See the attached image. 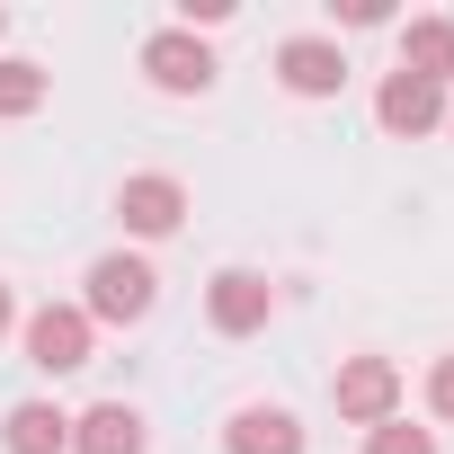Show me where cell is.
<instances>
[{
    "mask_svg": "<svg viewBox=\"0 0 454 454\" xmlns=\"http://www.w3.org/2000/svg\"><path fill=\"white\" fill-rule=\"evenodd\" d=\"M160 303V277H152V259H134V250H107L98 268H90V294H81V312H90V330L98 321H116V330H134L143 312Z\"/></svg>",
    "mask_w": 454,
    "mask_h": 454,
    "instance_id": "6da1fadb",
    "label": "cell"
},
{
    "mask_svg": "<svg viewBox=\"0 0 454 454\" xmlns=\"http://www.w3.org/2000/svg\"><path fill=\"white\" fill-rule=\"evenodd\" d=\"M330 401H339L348 427H383V419H401V365L392 356H348L339 383H330Z\"/></svg>",
    "mask_w": 454,
    "mask_h": 454,
    "instance_id": "7a4b0ae2",
    "label": "cell"
},
{
    "mask_svg": "<svg viewBox=\"0 0 454 454\" xmlns=\"http://www.w3.org/2000/svg\"><path fill=\"white\" fill-rule=\"evenodd\" d=\"M143 81L169 90V98L214 90V54H205V36H187V27H152V36H143Z\"/></svg>",
    "mask_w": 454,
    "mask_h": 454,
    "instance_id": "3957f363",
    "label": "cell"
},
{
    "mask_svg": "<svg viewBox=\"0 0 454 454\" xmlns=\"http://www.w3.org/2000/svg\"><path fill=\"white\" fill-rule=\"evenodd\" d=\"M27 365H36V374H81V365H90V312H81V303L27 312Z\"/></svg>",
    "mask_w": 454,
    "mask_h": 454,
    "instance_id": "277c9868",
    "label": "cell"
},
{
    "mask_svg": "<svg viewBox=\"0 0 454 454\" xmlns=\"http://www.w3.org/2000/svg\"><path fill=\"white\" fill-rule=\"evenodd\" d=\"M268 312H277V286H268L259 268H223V277L205 286V321H214L223 339H250V330H268Z\"/></svg>",
    "mask_w": 454,
    "mask_h": 454,
    "instance_id": "5b68a950",
    "label": "cell"
},
{
    "mask_svg": "<svg viewBox=\"0 0 454 454\" xmlns=\"http://www.w3.org/2000/svg\"><path fill=\"white\" fill-rule=\"evenodd\" d=\"M116 223H125L134 241H160V232H178V223H187V187L160 178V169H143V178L116 187Z\"/></svg>",
    "mask_w": 454,
    "mask_h": 454,
    "instance_id": "8992f818",
    "label": "cell"
},
{
    "mask_svg": "<svg viewBox=\"0 0 454 454\" xmlns=\"http://www.w3.org/2000/svg\"><path fill=\"white\" fill-rule=\"evenodd\" d=\"M277 81H286L294 98H339V90H348V54H339L330 36H286V45H277Z\"/></svg>",
    "mask_w": 454,
    "mask_h": 454,
    "instance_id": "52a82bcc",
    "label": "cell"
},
{
    "mask_svg": "<svg viewBox=\"0 0 454 454\" xmlns=\"http://www.w3.org/2000/svg\"><path fill=\"white\" fill-rule=\"evenodd\" d=\"M374 116H383V134H401V143H419V134H436V125H445V90H427V81H410V72H392V81L374 90Z\"/></svg>",
    "mask_w": 454,
    "mask_h": 454,
    "instance_id": "ba28073f",
    "label": "cell"
},
{
    "mask_svg": "<svg viewBox=\"0 0 454 454\" xmlns=\"http://www.w3.org/2000/svg\"><path fill=\"white\" fill-rule=\"evenodd\" d=\"M152 436H143V410L134 401H98V410H81L72 419V454H143Z\"/></svg>",
    "mask_w": 454,
    "mask_h": 454,
    "instance_id": "9c48e42d",
    "label": "cell"
},
{
    "mask_svg": "<svg viewBox=\"0 0 454 454\" xmlns=\"http://www.w3.org/2000/svg\"><path fill=\"white\" fill-rule=\"evenodd\" d=\"M223 454H303V419L294 410H232Z\"/></svg>",
    "mask_w": 454,
    "mask_h": 454,
    "instance_id": "30bf717a",
    "label": "cell"
},
{
    "mask_svg": "<svg viewBox=\"0 0 454 454\" xmlns=\"http://www.w3.org/2000/svg\"><path fill=\"white\" fill-rule=\"evenodd\" d=\"M401 72L427 81V90H445L454 81V19H410L401 27Z\"/></svg>",
    "mask_w": 454,
    "mask_h": 454,
    "instance_id": "8fae6325",
    "label": "cell"
},
{
    "mask_svg": "<svg viewBox=\"0 0 454 454\" xmlns=\"http://www.w3.org/2000/svg\"><path fill=\"white\" fill-rule=\"evenodd\" d=\"M0 445L10 454H72V419L54 401H19L10 419H0Z\"/></svg>",
    "mask_w": 454,
    "mask_h": 454,
    "instance_id": "7c38bea8",
    "label": "cell"
},
{
    "mask_svg": "<svg viewBox=\"0 0 454 454\" xmlns=\"http://www.w3.org/2000/svg\"><path fill=\"white\" fill-rule=\"evenodd\" d=\"M45 63H27V54H10V63H0V116H36L45 107Z\"/></svg>",
    "mask_w": 454,
    "mask_h": 454,
    "instance_id": "4fadbf2b",
    "label": "cell"
},
{
    "mask_svg": "<svg viewBox=\"0 0 454 454\" xmlns=\"http://www.w3.org/2000/svg\"><path fill=\"white\" fill-rule=\"evenodd\" d=\"M365 454H436V436L410 419H383V427H365Z\"/></svg>",
    "mask_w": 454,
    "mask_h": 454,
    "instance_id": "5bb4252c",
    "label": "cell"
},
{
    "mask_svg": "<svg viewBox=\"0 0 454 454\" xmlns=\"http://www.w3.org/2000/svg\"><path fill=\"white\" fill-rule=\"evenodd\" d=\"M427 410L454 419V356H436V374H427Z\"/></svg>",
    "mask_w": 454,
    "mask_h": 454,
    "instance_id": "9a60e30c",
    "label": "cell"
},
{
    "mask_svg": "<svg viewBox=\"0 0 454 454\" xmlns=\"http://www.w3.org/2000/svg\"><path fill=\"white\" fill-rule=\"evenodd\" d=\"M330 10H339L348 27H383V19H392V0H330Z\"/></svg>",
    "mask_w": 454,
    "mask_h": 454,
    "instance_id": "2e32d148",
    "label": "cell"
},
{
    "mask_svg": "<svg viewBox=\"0 0 454 454\" xmlns=\"http://www.w3.org/2000/svg\"><path fill=\"white\" fill-rule=\"evenodd\" d=\"M10 321H19V303H10V286H0V339H10Z\"/></svg>",
    "mask_w": 454,
    "mask_h": 454,
    "instance_id": "e0dca14e",
    "label": "cell"
},
{
    "mask_svg": "<svg viewBox=\"0 0 454 454\" xmlns=\"http://www.w3.org/2000/svg\"><path fill=\"white\" fill-rule=\"evenodd\" d=\"M445 125H454V98H445Z\"/></svg>",
    "mask_w": 454,
    "mask_h": 454,
    "instance_id": "ac0fdd59",
    "label": "cell"
},
{
    "mask_svg": "<svg viewBox=\"0 0 454 454\" xmlns=\"http://www.w3.org/2000/svg\"><path fill=\"white\" fill-rule=\"evenodd\" d=\"M0 27H10V19H0Z\"/></svg>",
    "mask_w": 454,
    "mask_h": 454,
    "instance_id": "d6986e66",
    "label": "cell"
}]
</instances>
